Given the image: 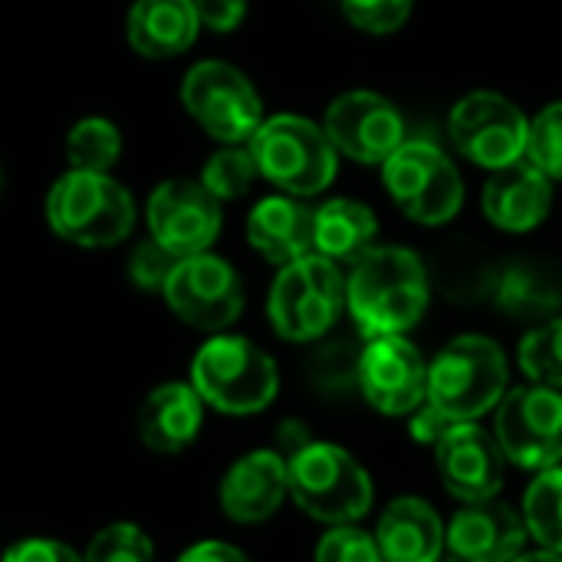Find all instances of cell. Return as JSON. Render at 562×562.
<instances>
[{
    "label": "cell",
    "mask_w": 562,
    "mask_h": 562,
    "mask_svg": "<svg viewBox=\"0 0 562 562\" xmlns=\"http://www.w3.org/2000/svg\"><path fill=\"white\" fill-rule=\"evenodd\" d=\"M408 428H412V438H415L418 445H438V438L445 435L448 422L425 402L418 412L408 415Z\"/></svg>",
    "instance_id": "39"
},
{
    "label": "cell",
    "mask_w": 562,
    "mask_h": 562,
    "mask_svg": "<svg viewBox=\"0 0 562 562\" xmlns=\"http://www.w3.org/2000/svg\"><path fill=\"white\" fill-rule=\"evenodd\" d=\"M524 524L540 550L562 553V468H547L533 477L524 497Z\"/></svg>",
    "instance_id": "28"
},
{
    "label": "cell",
    "mask_w": 562,
    "mask_h": 562,
    "mask_svg": "<svg viewBox=\"0 0 562 562\" xmlns=\"http://www.w3.org/2000/svg\"><path fill=\"white\" fill-rule=\"evenodd\" d=\"M181 257H175L168 247H161L155 237L138 244L132 250V260H128V277L138 290H165L171 270L178 267Z\"/></svg>",
    "instance_id": "36"
},
{
    "label": "cell",
    "mask_w": 562,
    "mask_h": 562,
    "mask_svg": "<svg viewBox=\"0 0 562 562\" xmlns=\"http://www.w3.org/2000/svg\"><path fill=\"white\" fill-rule=\"evenodd\" d=\"M313 562H385L372 533L359 530L356 524L333 527L319 543Z\"/></svg>",
    "instance_id": "35"
},
{
    "label": "cell",
    "mask_w": 562,
    "mask_h": 562,
    "mask_svg": "<svg viewBox=\"0 0 562 562\" xmlns=\"http://www.w3.org/2000/svg\"><path fill=\"white\" fill-rule=\"evenodd\" d=\"M520 369L530 382L562 392V316L533 326L520 342Z\"/></svg>",
    "instance_id": "30"
},
{
    "label": "cell",
    "mask_w": 562,
    "mask_h": 562,
    "mask_svg": "<svg viewBox=\"0 0 562 562\" xmlns=\"http://www.w3.org/2000/svg\"><path fill=\"white\" fill-rule=\"evenodd\" d=\"M316 438L310 435V428L303 425V422H296V418H286L280 428H277V451L283 454V458H293L296 451H303L306 445H313Z\"/></svg>",
    "instance_id": "41"
},
{
    "label": "cell",
    "mask_w": 562,
    "mask_h": 562,
    "mask_svg": "<svg viewBox=\"0 0 562 562\" xmlns=\"http://www.w3.org/2000/svg\"><path fill=\"white\" fill-rule=\"evenodd\" d=\"M201 33L191 0H135L125 20V36L145 59H171Z\"/></svg>",
    "instance_id": "23"
},
{
    "label": "cell",
    "mask_w": 562,
    "mask_h": 562,
    "mask_svg": "<svg viewBox=\"0 0 562 562\" xmlns=\"http://www.w3.org/2000/svg\"><path fill=\"white\" fill-rule=\"evenodd\" d=\"M290 497L286 458L277 448H260L234 461L221 481V510L244 527L267 524Z\"/></svg>",
    "instance_id": "18"
},
{
    "label": "cell",
    "mask_w": 562,
    "mask_h": 562,
    "mask_svg": "<svg viewBox=\"0 0 562 562\" xmlns=\"http://www.w3.org/2000/svg\"><path fill=\"white\" fill-rule=\"evenodd\" d=\"M181 102L188 115L217 142L244 145L263 122V102L254 82L231 63L204 59L188 69L181 82Z\"/></svg>",
    "instance_id": "9"
},
{
    "label": "cell",
    "mask_w": 562,
    "mask_h": 562,
    "mask_svg": "<svg viewBox=\"0 0 562 562\" xmlns=\"http://www.w3.org/2000/svg\"><path fill=\"white\" fill-rule=\"evenodd\" d=\"M428 300V267L408 247H369L346 277V306L362 339L405 336L425 316Z\"/></svg>",
    "instance_id": "1"
},
{
    "label": "cell",
    "mask_w": 562,
    "mask_h": 562,
    "mask_svg": "<svg viewBox=\"0 0 562 562\" xmlns=\"http://www.w3.org/2000/svg\"><path fill=\"white\" fill-rule=\"evenodd\" d=\"M201 26L214 33H231L244 23L247 16V0H191Z\"/></svg>",
    "instance_id": "38"
},
{
    "label": "cell",
    "mask_w": 562,
    "mask_h": 562,
    "mask_svg": "<svg viewBox=\"0 0 562 562\" xmlns=\"http://www.w3.org/2000/svg\"><path fill=\"white\" fill-rule=\"evenodd\" d=\"M46 221L76 247H112L132 234L135 201L109 171L69 168L46 194Z\"/></svg>",
    "instance_id": "4"
},
{
    "label": "cell",
    "mask_w": 562,
    "mask_h": 562,
    "mask_svg": "<svg viewBox=\"0 0 562 562\" xmlns=\"http://www.w3.org/2000/svg\"><path fill=\"white\" fill-rule=\"evenodd\" d=\"M247 148L257 161L260 178L293 198L326 191L339 168V151L329 142L326 128L303 115L263 119Z\"/></svg>",
    "instance_id": "6"
},
{
    "label": "cell",
    "mask_w": 562,
    "mask_h": 562,
    "mask_svg": "<svg viewBox=\"0 0 562 562\" xmlns=\"http://www.w3.org/2000/svg\"><path fill=\"white\" fill-rule=\"evenodd\" d=\"M323 128L339 155L362 165H382L405 142L398 109L385 95L369 89L342 92L339 99H333Z\"/></svg>",
    "instance_id": "16"
},
{
    "label": "cell",
    "mask_w": 562,
    "mask_h": 562,
    "mask_svg": "<svg viewBox=\"0 0 562 562\" xmlns=\"http://www.w3.org/2000/svg\"><path fill=\"white\" fill-rule=\"evenodd\" d=\"M257 161L250 155L247 145H224L221 151H214L201 171V184L217 198V201H234L244 198L257 178Z\"/></svg>",
    "instance_id": "31"
},
{
    "label": "cell",
    "mask_w": 562,
    "mask_h": 562,
    "mask_svg": "<svg viewBox=\"0 0 562 562\" xmlns=\"http://www.w3.org/2000/svg\"><path fill=\"white\" fill-rule=\"evenodd\" d=\"M435 464L445 491L461 504L491 501L504 487L507 458L494 431L477 422H454L435 445Z\"/></svg>",
    "instance_id": "15"
},
{
    "label": "cell",
    "mask_w": 562,
    "mask_h": 562,
    "mask_svg": "<svg viewBox=\"0 0 562 562\" xmlns=\"http://www.w3.org/2000/svg\"><path fill=\"white\" fill-rule=\"evenodd\" d=\"M82 562H155V547L142 527L112 524L89 540Z\"/></svg>",
    "instance_id": "32"
},
{
    "label": "cell",
    "mask_w": 562,
    "mask_h": 562,
    "mask_svg": "<svg viewBox=\"0 0 562 562\" xmlns=\"http://www.w3.org/2000/svg\"><path fill=\"white\" fill-rule=\"evenodd\" d=\"M204 422V398L194 392V385L184 382H165L155 392L145 395L138 408V435L145 448L158 454H178L184 451Z\"/></svg>",
    "instance_id": "22"
},
{
    "label": "cell",
    "mask_w": 562,
    "mask_h": 562,
    "mask_svg": "<svg viewBox=\"0 0 562 562\" xmlns=\"http://www.w3.org/2000/svg\"><path fill=\"white\" fill-rule=\"evenodd\" d=\"M510 389L504 349L487 336L451 339L428 366V405L448 422H477Z\"/></svg>",
    "instance_id": "2"
},
{
    "label": "cell",
    "mask_w": 562,
    "mask_h": 562,
    "mask_svg": "<svg viewBox=\"0 0 562 562\" xmlns=\"http://www.w3.org/2000/svg\"><path fill=\"white\" fill-rule=\"evenodd\" d=\"M286 471L293 504L319 524H359L372 510V477L339 445L313 441L286 458Z\"/></svg>",
    "instance_id": "5"
},
{
    "label": "cell",
    "mask_w": 562,
    "mask_h": 562,
    "mask_svg": "<svg viewBox=\"0 0 562 562\" xmlns=\"http://www.w3.org/2000/svg\"><path fill=\"white\" fill-rule=\"evenodd\" d=\"M379 221L369 204L333 198L313 211V250L333 263H356L375 240Z\"/></svg>",
    "instance_id": "25"
},
{
    "label": "cell",
    "mask_w": 562,
    "mask_h": 562,
    "mask_svg": "<svg viewBox=\"0 0 562 562\" xmlns=\"http://www.w3.org/2000/svg\"><path fill=\"white\" fill-rule=\"evenodd\" d=\"M145 217L151 237L175 257L204 254L221 234V201L201 181L188 178L158 184L148 198Z\"/></svg>",
    "instance_id": "14"
},
{
    "label": "cell",
    "mask_w": 562,
    "mask_h": 562,
    "mask_svg": "<svg viewBox=\"0 0 562 562\" xmlns=\"http://www.w3.org/2000/svg\"><path fill=\"white\" fill-rule=\"evenodd\" d=\"M191 385L221 415H260L280 392L277 362L244 336L207 339L191 362Z\"/></svg>",
    "instance_id": "3"
},
{
    "label": "cell",
    "mask_w": 562,
    "mask_h": 562,
    "mask_svg": "<svg viewBox=\"0 0 562 562\" xmlns=\"http://www.w3.org/2000/svg\"><path fill=\"white\" fill-rule=\"evenodd\" d=\"M412 3L415 0H342V13L356 30L385 36L408 23Z\"/></svg>",
    "instance_id": "34"
},
{
    "label": "cell",
    "mask_w": 562,
    "mask_h": 562,
    "mask_svg": "<svg viewBox=\"0 0 562 562\" xmlns=\"http://www.w3.org/2000/svg\"><path fill=\"white\" fill-rule=\"evenodd\" d=\"M514 562H562V553H553V550H537V553H524Z\"/></svg>",
    "instance_id": "42"
},
{
    "label": "cell",
    "mask_w": 562,
    "mask_h": 562,
    "mask_svg": "<svg viewBox=\"0 0 562 562\" xmlns=\"http://www.w3.org/2000/svg\"><path fill=\"white\" fill-rule=\"evenodd\" d=\"M448 132H451L454 148L468 161L497 171L527 155L530 122L517 102H510L501 92L481 89V92L458 99L448 119Z\"/></svg>",
    "instance_id": "11"
},
{
    "label": "cell",
    "mask_w": 562,
    "mask_h": 562,
    "mask_svg": "<svg viewBox=\"0 0 562 562\" xmlns=\"http://www.w3.org/2000/svg\"><path fill=\"white\" fill-rule=\"evenodd\" d=\"M122 155V135L109 119H82L66 135V158L76 171H109Z\"/></svg>",
    "instance_id": "29"
},
{
    "label": "cell",
    "mask_w": 562,
    "mask_h": 562,
    "mask_svg": "<svg viewBox=\"0 0 562 562\" xmlns=\"http://www.w3.org/2000/svg\"><path fill=\"white\" fill-rule=\"evenodd\" d=\"M382 178L398 211L415 224H448L464 204V181L458 165L425 138L402 142L382 161Z\"/></svg>",
    "instance_id": "8"
},
{
    "label": "cell",
    "mask_w": 562,
    "mask_h": 562,
    "mask_svg": "<svg viewBox=\"0 0 562 562\" xmlns=\"http://www.w3.org/2000/svg\"><path fill=\"white\" fill-rule=\"evenodd\" d=\"M346 310V277L339 263L323 254H306L280 267L267 316L280 339L286 342H319Z\"/></svg>",
    "instance_id": "7"
},
{
    "label": "cell",
    "mask_w": 562,
    "mask_h": 562,
    "mask_svg": "<svg viewBox=\"0 0 562 562\" xmlns=\"http://www.w3.org/2000/svg\"><path fill=\"white\" fill-rule=\"evenodd\" d=\"M494 438L504 458L524 471H547L562 461V392L547 385L507 389L494 408Z\"/></svg>",
    "instance_id": "10"
},
{
    "label": "cell",
    "mask_w": 562,
    "mask_h": 562,
    "mask_svg": "<svg viewBox=\"0 0 562 562\" xmlns=\"http://www.w3.org/2000/svg\"><path fill=\"white\" fill-rule=\"evenodd\" d=\"M375 543L385 562H438L445 557V524L422 497L392 501L375 527Z\"/></svg>",
    "instance_id": "20"
},
{
    "label": "cell",
    "mask_w": 562,
    "mask_h": 562,
    "mask_svg": "<svg viewBox=\"0 0 562 562\" xmlns=\"http://www.w3.org/2000/svg\"><path fill=\"white\" fill-rule=\"evenodd\" d=\"M527 158L547 171L553 181H562V102H550L533 122L527 135Z\"/></svg>",
    "instance_id": "33"
},
{
    "label": "cell",
    "mask_w": 562,
    "mask_h": 562,
    "mask_svg": "<svg viewBox=\"0 0 562 562\" xmlns=\"http://www.w3.org/2000/svg\"><path fill=\"white\" fill-rule=\"evenodd\" d=\"M362 349H366V342H359L352 336H333V339L323 336V342L313 349V356L306 362L310 385L329 398H342L349 392H359Z\"/></svg>",
    "instance_id": "27"
},
{
    "label": "cell",
    "mask_w": 562,
    "mask_h": 562,
    "mask_svg": "<svg viewBox=\"0 0 562 562\" xmlns=\"http://www.w3.org/2000/svg\"><path fill=\"white\" fill-rule=\"evenodd\" d=\"M165 300L171 313L204 333L227 329L244 310V283L237 270L214 254L181 257L165 283Z\"/></svg>",
    "instance_id": "12"
},
{
    "label": "cell",
    "mask_w": 562,
    "mask_h": 562,
    "mask_svg": "<svg viewBox=\"0 0 562 562\" xmlns=\"http://www.w3.org/2000/svg\"><path fill=\"white\" fill-rule=\"evenodd\" d=\"M481 204L494 227L507 234H527L540 227L553 207V178L524 155L491 171Z\"/></svg>",
    "instance_id": "19"
},
{
    "label": "cell",
    "mask_w": 562,
    "mask_h": 562,
    "mask_svg": "<svg viewBox=\"0 0 562 562\" xmlns=\"http://www.w3.org/2000/svg\"><path fill=\"white\" fill-rule=\"evenodd\" d=\"M425 267H428V280L451 303L474 306V303L494 300L501 267L491 260V254L477 240L454 237V240L441 244Z\"/></svg>",
    "instance_id": "24"
},
{
    "label": "cell",
    "mask_w": 562,
    "mask_h": 562,
    "mask_svg": "<svg viewBox=\"0 0 562 562\" xmlns=\"http://www.w3.org/2000/svg\"><path fill=\"white\" fill-rule=\"evenodd\" d=\"M359 392L379 415L408 418L428 398V362L405 336L366 339Z\"/></svg>",
    "instance_id": "13"
},
{
    "label": "cell",
    "mask_w": 562,
    "mask_h": 562,
    "mask_svg": "<svg viewBox=\"0 0 562 562\" xmlns=\"http://www.w3.org/2000/svg\"><path fill=\"white\" fill-rule=\"evenodd\" d=\"M438 562H464L461 560V557H454V553H448V550H445V557H441V560Z\"/></svg>",
    "instance_id": "43"
},
{
    "label": "cell",
    "mask_w": 562,
    "mask_h": 562,
    "mask_svg": "<svg viewBox=\"0 0 562 562\" xmlns=\"http://www.w3.org/2000/svg\"><path fill=\"white\" fill-rule=\"evenodd\" d=\"M247 240L250 247L277 263L286 267L313 250V207L296 201L293 194L263 198L247 217Z\"/></svg>",
    "instance_id": "21"
},
{
    "label": "cell",
    "mask_w": 562,
    "mask_h": 562,
    "mask_svg": "<svg viewBox=\"0 0 562 562\" xmlns=\"http://www.w3.org/2000/svg\"><path fill=\"white\" fill-rule=\"evenodd\" d=\"M527 540L530 530L524 524V514L497 497L464 504L445 527L448 553L464 562H514L524 557Z\"/></svg>",
    "instance_id": "17"
},
{
    "label": "cell",
    "mask_w": 562,
    "mask_h": 562,
    "mask_svg": "<svg viewBox=\"0 0 562 562\" xmlns=\"http://www.w3.org/2000/svg\"><path fill=\"white\" fill-rule=\"evenodd\" d=\"M494 306L517 323H547L562 310V290L553 273L533 260H514L501 267L494 286Z\"/></svg>",
    "instance_id": "26"
},
{
    "label": "cell",
    "mask_w": 562,
    "mask_h": 562,
    "mask_svg": "<svg viewBox=\"0 0 562 562\" xmlns=\"http://www.w3.org/2000/svg\"><path fill=\"white\" fill-rule=\"evenodd\" d=\"M178 562H250V557H247V553H240V550H237V547H231V543L204 540V543H198V547L184 550Z\"/></svg>",
    "instance_id": "40"
},
{
    "label": "cell",
    "mask_w": 562,
    "mask_h": 562,
    "mask_svg": "<svg viewBox=\"0 0 562 562\" xmlns=\"http://www.w3.org/2000/svg\"><path fill=\"white\" fill-rule=\"evenodd\" d=\"M0 562H82V557L72 547H66L63 540L26 537V540H16L13 547H7Z\"/></svg>",
    "instance_id": "37"
}]
</instances>
